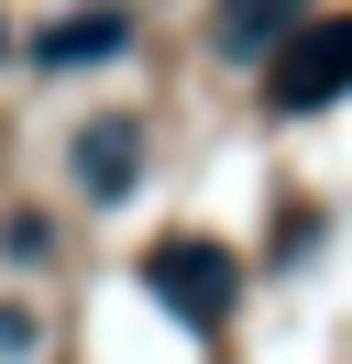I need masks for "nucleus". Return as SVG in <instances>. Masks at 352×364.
I'll list each match as a JSON object with an SVG mask.
<instances>
[{"instance_id":"nucleus-2","label":"nucleus","mask_w":352,"mask_h":364,"mask_svg":"<svg viewBox=\"0 0 352 364\" xmlns=\"http://www.w3.org/2000/svg\"><path fill=\"white\" fill-rule=\"evenodd\" d=\"M154 287H165L176 309H198V320H209L220 298H231V265H220L209 243H165V254H154Z\"/></svg>"},{"instance_id":"nucleus-4","label":"nucleus","mask_w":352,"mask_h":364,"mask_svg":"<svg viewBox=\"0 0 352 364\" xmlns=\"http://www.w3.org/2000/svg\"><path fill=\"white\" fill-rule=\"evenodd\" d=\"M121 11H77V23H55V33H44V67H77V55H110V45H121Z\"/></svg>"},{"instance_id":"nucleus-5","label":"nucleus","mask_w":352,"mask_h":364,"mask_svg":"<svg viewBox=\"0 0 352 364\" xmlns=\"http://www.w3.org/2000/svg\"><path fill=\"white\" fill-rule=\"evenodd\" d=\"M121 155H132V133H121V122H99V133H88V144H77V166H88V188H99V199H110V188H121V177H132V166H121Z\"/></svg>"},{"instance_id":"nucleus-3","label":"nucleus","mask_w":352,"mask_h":364,"mask_svg":"<svg viewBox=\"0 0 352 364\" xmlns=\"http://www.w3.org/2000/svg\"><path fill=\"white\" fill-rule=\"evenodd\" d=\"M308 0H220V55H264L275 23H297Z\"/></svg>"},{"instance_id":"nucleus-1","label":"nucleus","mask_w":352,"mask_h":364,"mask_svg":"<svg viewBox=\"0 0 352 364\" xmlns=\"http://www.w3.org/2000/svg\"><path fill=\"white\" fill-rule=\"evenodd\" d=\"M341 89H352V11H319L275 55V111H330Z\"/></svg>"}]
</instances>
